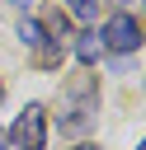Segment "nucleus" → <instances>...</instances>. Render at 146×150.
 <instances>
[{
  "label": "nucleus",
  "instance_id": "f257e3e1",
  "mask_svg": "<svg viewBox=\"0 0 146 150\" xmlns=\"http://www.w3.org/2000/svg\"><path fill=\"white\" fill-rule=\"evenodd\" d=\"M5 141H14L19 150H42V145H47V112H42V103H28V108L14 117V127H9Z\"/></svg>",
  "mask_w": 146,
  "mask_h": 150
},
{
  "label": "nucleus",
  "instance_id": "f03ea898",
  "mask_svg": "<svg viewBox=\"0 0 146 150\" xmlns=\"http://www.w3.org/2000/svg\"><path fill=\"white\" fill-rule=\"evenodd\" d=\"M99 42H104L108 52H137V47H141V23H137L132 14H113V19L104 23Z\"/></svg>",
  "mask_w": 146,
  "mask_h": 150
},
{
  "label": "nucleus",
  "instance_id": "7ed1b4c3",
  "mask_svg": "<svg viewBox=\"0 0 146 150\" xmlns=\"http://www.w3.org/2000/svg\"><path fill=\"white\" fill-rule=\"evenodd\" d=\"M99 52H104V42H99V33H80L75 38V61H99Z\"/></svg>",
  "mask_w": 146,
  "mask_h": 150
},
{
  "label": "nucleus",
  "instance_id": "20e7f679",
  "mask_svg": "<svg viewBox=\"0 0 146 150\" xmlns=\"http://www.w3.org/2000/svg\"><path fill=\"white\" fill-rule=\"evenodd\" d=\"M19 38H24V47H42V42H47L42 23H38V19H28V14L19 19Z\"/></svg>",
  "mask_w": 146,
  "mask_h": 150
},
{
  "label": "nucleus",
  "instance_id": "39448f33",
  "mask_svg": "<svg viewBox=\"0 0 146 150\" xmlns=\"http://www.w3.org/2000/svg\"><path fill=\"white\" fill-rule=\"evenodd\" d=\"M66 9H71L75 19H85V23H89V19L99 14V0H66Z\"/></svg>",
  "mask_w": 146,
  "mask_h": 150
},
{
  "label": "nucleus",
  "instance_id": "423d86ee",
  "mask_svg": "<svg viewBox=\"0 0 146 150\" xmlns=\"http://www.w3.org/2000/svg\"><path fill=\"white\" fill-rule=\"evenodd\" d=\"M9 5H19V9H28V5H33V0H9Z\"/></svg>",
  "mask_w": 146,
  "mask_h": 150
},
{
  "label": "nucleus",
  "instance_id": "0eeeda50",
  "mask_svg": "<svg viewBox=\"0 0 146 150\" xmlns=\"http://www.w3.org/2000/svg\"><path fill=\"white\" fill-rule=\"evenodd\" d=\"M75 150H94V145H75Z\"/></svg>",
  "mask_w": 146,
  "mask_h": 150
},
{
  "label": "nucleus",
  "instance_id": "6e6552de",
  "mask_svg": "<svg viewBox=\"0 0 146 150\" xmlns=\"http://www.w3.org/2000/svg\"><path fill=\"white\" fill-rule=\"evenodd\" d=\"M0 150H5V131H0Z\"/></svg>",
  "mask_w": 146,
  "mask_h": 150
},
{
  "label": "nucleus",
  "instance_id": "1a4fd4ad",
  "mask_svg": "<svg viewBox=\"0 0 146 150\" xmlns=\"http://www.w3.org/2000/svg\"><path fill=\"white\" fill-rule=\"evenodd\" d=\"M118 5H132V0H118Z\"/></svg>",
  "mask_w": 146,
  "mask_h": 150
},
{
  "label": "nucleus",
  "instance_id": "9d476101",
  "mask_svg": "<svg viewBox=\"0 0 146 150\" xmlns=\"http://www.w3.org/2000/svg\"><path fill=\"white\" fill-rule=\"evenodd\" d=\"M0 98H5V84H0Z\"/></svg>",
  "mask_w": 146,
  "mask_h": 150
},
{
  "label": "nucleus",
  "instance_id": "9b49d317",
  "mask_svg": "<svg viewBox=\"0 0 146 150\" xmlns=\"http://www.w3.org/2000/svg\"><path fill=\"white\" fill-rule=\"evenodd\" d=\"M137 150H146V141H141V145H137Z\"/></svg>",
  "mask_w": 146,
  "mask_h": 150
}]
</instances>
